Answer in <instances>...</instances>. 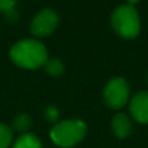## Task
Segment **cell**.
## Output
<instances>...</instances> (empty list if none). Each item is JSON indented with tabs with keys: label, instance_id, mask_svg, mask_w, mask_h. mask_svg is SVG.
Instances as JSON below:
<instances>
[{
	"label": "cell",
	"instance_id": "1",
	"mask_svg": "<svg viewBox=\"0 0 148 148\" xmlns=\"http://www.w3.org/2000/svg\"><path fill=\"white\" fill-rule=\"evenodd\" d=\"M9 56L16 65L23 69H38L48 60L47 49L36 39H22L10 48Z\"/></svg>",
	"mask_w": 148,
	"mask_h": 148
},
{
	"label": "cell",
	"instance_id": "2",
	"mask_svg": "<svg viewBox=\"0 0 148 148\" xmlns=\"http://www.w3.org/2000/svg\"><path fill=\"white\" fill-rule=\"evenodd\" d=\"M112 27L118 35L126 39H133L140 33V17L131 5H118L110 16Z\"/></svg>",
	"mask_w": 148,
	"mask_h": 148
},
{
	"label": "cell",
	"instance_id": "3",
	"mask_svg": "<svg viewBox=\"0 0 148 148\" xmlns=\"http://www.w3.org/2000/svg\"><path fill=\"white\" fill-rule=\"evenodd\" d=\"M87 131L86 123L82 120H65L56 123L52 127L51 139L56 146L62 148H69L78 144L84 138Z\"/></svg>",
	"mask_w": 148,
	"mask_h": 148
},
{
	"label": "cell",
	"instance_id": "4",
	"mask_svg": "<svg viewBox=\"0 0 148 148\" xmlns=\"http://www.w3.org/2000/svg\"><path fill=\"white\" fill-rule=\"evenodd\" d=\"M130 95L129 84L122 77H114L109 79L104 87V101L112 109H120L126 105Z\"/></svg>",
	"mask_w": 148,
	"mask_h": 148
},
{
	"label": "cell",
	"instance_id": "5",
	"mask_svg": "<svg viewBox=\"0 0 148 148\" xmlns=\"http://www.w3.org/2000/svg\"><path fill=\"white\" fill-rule=\"evenodd\" d=\"M59 25V14L51 8H44L35 14L30 25L31 34L36 38L48 36Z\"/></svg>",
	"mask_w": 148,
	"mask_h": 148
},
{
	"label": "cell",
	"instance_id": "6",
	"mask_svg": "<svg viewBox=\"0 0 148 148\" xmlns=\"http://www.w3.org/2000/svg\"><path fill=\"white\" fill-rule=\"evenodd\" d=\"M130 114L136 122L148 123V91H139L130 100Z\"/></svg>",
	"mask_w": 148,
	"mask_h": 148
},
{
	"label": "cell",
	"instance_id": "7",
	"mask_svg": "<svg viewBox=\"0 0 148 148\" xmlns=\"http://www.w3.org/2000/svg\"><path fill=\"white\" fill-rule=\"evenodd\" d=\"M112 130L116 138L125 139L131 133V121L125 113H117L112 120Z\"/></svg>",
	"mask_w": 148,
	"mask_h": 148
},
{
	"label": "cell",
	"instance_id": "8",
	"mask_svg": "<svg viewBox=\"0 0 148 148\" xmlns=\"http://www.w3.org/2000/svg\"><path fill=\"white\" fill-rule=\"evenodd\" d=\"M13 148H43L42 142L34 134H23L16 140Z\"/></svg>",
	"mask_w": 148,
	"mask_h": 148
},
{
	"label": "cell",
	"instance_id": "9",
	"mask_svg": "<svg viewBox=\"0 0 148 148\" xmlns=\"http://www.w3.org/2000/svg\"><path fill=\"white\" fill-rule=\"evenodd\" d=\"M31 117L27 114V113H22V114H18L17 117L13 120V129L18 133H26L29 129L31 127Z\"/></svg>",
	"mask_w": 148,
	"mask_h": 148
},
{
	"label": "cell",
	"instance_id": "10",
	"mask_svg": "<svg viewBox=\"0 0 148 148\" xmlns=\"http://www.w3.org/2000/svg\"><path fill=\"white\" fill-rule=\"evenodd\" d=\"M44 65H46V72L52 77L61 75L65 70L64 64L59 59H49V60H47V62Z\"/></svg>",
	"mask_w": 148,
	"mask_h": 148
},
{
	"label": "cell",
	"instance_id": "11",
	"mask_svg": "<svg viewBox=\"0 0 148 148\" xmlns=\"http://www.w3.org/2000/svg\"><path fill=\"white\" fill-rule=\"evenodd\" d=\"M13 133L10 127L5 123L0 122V148H8L12 143Z\"/></svg>",
	"mask_w": 148,
	"mask_h": 148
},
{
	"label": "cell",
	"instance_id": "12",
	"mask_svg": "<svg viewBox=\"0 0 148 148\" xmlns=\"http://www.w3.org/2000/svg\"><path fill=\"white\" fill-rule=\"evenodd\" d=\"M44 117L49 122H56L59 120V109L56 107H53V105H48L44 109Z\"/></svg>",
	"mask_w": 148,
	"mask_h": 148
},
{
	"label": "cell",
	"instance_id": "13",
	"mask_svg": "<svg viewBox=\"0 0 148 148\" xmlns=\"http://www.w3.org/2000/svg\"><path fill=\"white\" fill-rule=\"evenodd\" d=\"M16 4H17V0H0V12L7 14L14 10Z\"/></svg>",
	"mask_w": 148,
	"mask_h": 148
},
{
	"label": "cell",
	"instance_id": "14",
	"mask_svg": "<svg viewBox=\"0 0 148 148\" xmlns=\"http://www.w3.org/2000/svg\"><path fill=\"white\" fill-rule=\"evenodd\" d=\"M127 1V5H131V7H134V5L136 4V3H139L140 0H126Z\"/></svg>",
	"mask_w": 148,
	"mask_h": 148
}]
</instances>
